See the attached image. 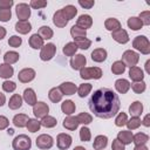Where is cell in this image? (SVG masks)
<instances>
[{"label":"cell","instance_id":"cell-32","mask_svg":"<svg viewBox=\"0 0 150 150\" xmlns=\"http://www.w3.org/2000/svg\"><path fill=\"white\" fill-rule=\"evenodd\" d=\"M61 12H62L63 16H64L68 21L71 20V19L77 14V9H76V7L73 6V5H67V6H64V7L61 9Z\"/></svg>","mask_w":150,"mask_h":150},{"label":"cell","instance_id":"cell-44","mask_svg":"<svg viewBox=\"0 0 150 150\" xmlns=\"http://www.w3.org/2000/svg\"><path fill=\"white\" fill-rule=\"evenodd\" d=\"M76 120H77L79 123H81L83 125H87V124L93 122V116L90 114H88V112H80L76 116Z\"/></svg>","mask_w":150,"mask_h":150},{"label":"cell","instance_id":"cell-18","mask_svg":"<svg viewBox=\"0 0 150 150\" xmlns=\"http://www.w3.org/2000/svg\"><path fill=\"white\" fill-rule=\"evenodd\" d=\"M130 82L125 79H118L115 81V89L120 93V94H125L129 89H130Z\"/></svg>","mask_w":150,"mask_h":150},{"label":"cell","instance_id":"cell-45","mask_svg":"<svg viewBox=\"0 0 150 150\" xmlns=\"http://www.w3.org/2000/svg\"><path fill=\"white\" fill-rule=\"evenodd\" d=\"M93 86L90 83H82L80 84V87L77 88V94L80 97H86L90 91H91Z\"/></svg>","mask_w":150,"mask_h":150},{"label":"cell","instance_id":"cell-48","mask_svg":"<svg viewBox=\"0 0 150 150\" xmlns=\"http://www.w3.org/2000/svg\"><path fill=\"white\" fill-rule=\"evenodd\" d=\"M127 121H128V116H127L125 112L122 111V112H118L117 114V116L115 118V124L117 127H123V125H125Z\"/></svg>","mask_w":150,"mask_h":150},{"label":"cell","instance_id":"cell-35","mask_svg":"<svg viewBox=\"0 0 150 150\" xmlns=\"http://www.w3.org/2000/svg\"><path fill=\"white\" fill-rule=\"evenodd\" d=\"M38 34L43 39V41L45 40H49V39H52L53 38V29L50 28V27H48V26H41L40 28H39V30H38Z\"/></svg>","mask_w":150,"mask_h":150},{"label":"cell","instance_id":"cell-64","mask_svg":"<svg viewBox=\"0 0 150 150\" xmlns=\"http://www.w3.org/2000/svg\"><path fill=\"white\" fill-rule=\"evenodd\" d=\"M74 150H86V149H84L83 146H80V145H79V146H75Z\"/></svg>","mask_w":150,"mask_h":150},{"label":"cell","instance_id":"cell-38","mask_svg":"<svg viewBox=\"0 0 150 150\" xmlns=\"http://www.w3.org/2000/svg\"><path fill=\"white\" fill-rule=\"evenodd\" d=\"M76 50H77V46L74 43V42H68L64 45L62 52L66 56H74L76 54Z\"/></svg>","mask_w":150,"mask_h":150},{"label":"cell","instance_id":"cell-59","mask_svg":"<svg viewBox=\"0 0 150 150\" xmlns=\"http://www.w3.org/2000/svg\"><path fill=\"white\" fill-rule=\"evenodd\" d=\"M142 122H143V125H145V127H150V115H149V114L145 115V117H144V120H143Z\"/></svg>","mask_w":150,"mask_h":150},{"label":"cell","instance_id":"cell-13","mask_svg":"<svg viewBox=\"0 0 150 150\" xmlns=\"http://www.w3.org/2000/svg\"><path fill=\"white\" fill-rule=\"evenodd\" d=\"M111 38L116 42L122 43V45H124V43H127L129 41V35H128L127 30L125 29H122V28H120V29H117L115 32H111Z\"/></svg>","mask_w":150,"mask_h":150},{"label":"cell","instance_id":"cell-26","mask_svg":"<svg viewBox=\"0 0 150 150\" xmlns=\"http://www.w3.org/2000/svg\"><path fill=\"white\" fill-rule=\"evenodd\" d=\"M117 139L124 145L130 144L132 142V132L130 130H122L117 134Z\"/></svg>","mask_w":150,"mask_h":150},{"label":"cell","instance_id":"cell-56","mask_svg":"<svg viewBox=\"0 0 150 150\" xmlns=\"http://www.w3.org/2000/svg\"><path fill=\"white\" fill-rule=\"evenodd\" d=\"M111 150H125V145L123 143H121L117 138L112 141V144H111Z\"/></svg>","mask_w":150,"mask_h":150},{"label":"cell","instance_id":"cell-42","mask_svg":"<svg viewBox=\"0 0 150 150\" xmlns=\"http://www.w3.org/2000/svg\"><path fill=\"white\" fill-rule=\"evenodd\" d=\"M40 123H41V125L45 127V128H54L57 122H56V118H55V117L47 115V116H45L43 118H41Z\"/></svg>","mask_w":150,"mask_h":150},{"label":"cell","instance_id":"cell-21","mask_svg":"<svg viewBox=\"0 0 150 150\" xmlns=\"http://www.w3.org/2000/svg\"><path fill=\"white\" fill-rule=\"evenodd\" d=\"M79 122H77V120H76V117L75 116H71V115H69V116H67L64 120H63V123H62V125H63V128H66V129H68V130H76L77 129V127H79Z\"/></svg>","mask_w":150,"mask_h":150},{"label":"cell","instance_id":"cell-4","mask_svg":"<svg viewBox=\"0 0 150 150\" xmlns=\"http://www.w3.org/2000/svg\"><path fill=\"white\" fill-rule=\"evenodd\" d=\"M12 146L14 150H29L32 146V141L27 135H18L13 139Z\"/></svg>","mask_w":150,"mask_h":150},{"label":"cell","instance_id":"cell-7","mask_svg":"<svg viewBox=\"0 0 150 150\" xmlns=\"http://www.w3.org/2000/svg\"><path fill=\"white\" fill-rule=\"evenodd\" d=\"M55 53H56V47L54 43L43 45V47L41 48V52H40V59L42 61H49L54 57Z\"/></svg>","mask_w":150,"mask_h":150},{"label":"cell","instance_id":"cell-37","mask_svg":"<svg viewBox=\"0 0 150 150\" xmlns=\"http://www.w3.org/2000/svg\"><path fill=\"white\" fill-rule=\"evenodd\" d=\"M70 35L71 38L75 40V39H79V38H84L87 35V30L86 29H82L80 28L79 26L74 25L71 28H70Z\"/></svg>","mask_w":150,"mask_h":150},{"label":"cell","instance_id":"cell-60","mask_svg":"<svg viewBox=\"0 0 150 150\" xmlns=\"http://www.w3.org/2000/svg\"><path fill=\"white\" fill-rule=\"evenodd\" d=\"M6 28L5 27H2V26H0V40H2L5 36H6Z\"/></svg>","mask_w":150,"mask_h":150},{"label":"cell","instance_id":"cell-19","mask_svg":"<svg viewBox=\"0 0 150 150\" xmlns=\"http://www.w3.org/2000/svg\"><path fill=\"white\" fill-rule=\"evenodd\" d=\"M143 112V104L139 101H135L129 107V114L131 117H139Z\"/></svg>","mask_w":150,"mask_h":150},{"label":"cell","instance_id":"cell-15","mask_svg":"<svg viewBox=\"0 0 150 150\" xmlns=\"http://www.w3.org/2000/svg\"><path fill=\"white\" fill-rule=\"evenodd\" d=\"M129 77H130L131 81H134V82H141V81H143V77H144L143 70H142L139 67H137V66L131 67V68L129 69Z\"/></svg>","mask_w":150,"mask_h":150},{"label":"cell","instance_id":"cell-58","mask_svg":"<svg viewBox=\"0 0 150 150\" xmlns=\"http://www.w3.org/2000/svg\"><path fill=\"white\" fill-rule=\"evenodd\" d=\"M8 125H9V121H8V118H7L6 116L0 115V130L6 129Z\"/></svg>","mask_w":150,"mask_h":150},{"label":"cell","instance_id":"cell-34","mask_svg":"<svg viewBox=\"0 0 150 150\" xmlns=\"http://www.w3.org/2000/svg\"><path fill=\"white\" fill-rule=\"evenodd\" d=\"M19 57H20L19 53L11 50V52H6V53H5V55H4V61H5V63H7V64H13V63L18 62Z\"/></svg>","mask_w":150,"mask_h":150},{"label":"cell","instance_id":"cell-31","mask_svg":"<svg viewBox=\"0 0 150 150\" xmlns=\"http://www.w3.org/2000/svg\"><path fill=\"white\" fill-rule=\"evenodd\" d=\"M75 109H76V105H75V103L71 101V100H66V101H63L62 102V104H61V110H62V112H64L66 115H71L73 112H75Z\"/></svg>","mask_w":150,"mask_h":150},{"label":"cell","instance_id":"cell-55","mask_svg":"<svg viewBox=\"0 0 150 150\" xmlns=\"http://www.w3.org/2000/svg\"><path fill=\"white\" fill-rule=\"evenodd\" d=\"M79 5L86 9H90L94 5H95V1L94 0H79Z\"/></svg>","mask_w":150,"mask_h":150},{"label":"cell","instance_id":"cell-61","mask_svg":"<svg viewBox=\"0 0 150 150\" xmlns=\"http://www.w3.org/2000/svg\"><path fill=\"white\" fill-rule=\"evenodd\" d=\"M5 103H6V96H5V94L0 93V107H2Z\"/></svg>","mask_w":150,"mask_h":150},{"label":"cell","instance_id":"cell-20","mask_svg":"<svg viewBox=\"0 0 150 150\" xmlns=\"http://www.w3.org/2000/svg\"><path fill=\"white\" fill-rule=\"evenodd\" d=\"M23 100H25V102L28 104V105H34L38 101H36V94H35V91L32 89V88H27V89H25V91H23V97H22Z\"/></svg>","mask_w":150,"mask_h":150},{"label":"cell","instance_id":"cell-25","mask_svg":"<svg viewBox=\"0 0 150 150\" xmlns=\"http://www.w3.org/2000/svg\"><path fill=\"white\" fill-rule=\"evenodd\" d=\"M29 117L26 115V114H16L14 117H13V124L18 128H23L27 125V122H28Z\"/></svg>","mask_w":150,"mask_h":150},{"label":"cell","instance_id":"cell-33","mask_svg":"<svg viewBox=\"0 0 150 150\" xmlns=\"http://www.w3.org/2000/svg\"><path fill=\"white\" fill-rule=\"evenodd\" d=\"M62 96H63V94L61 93V90L59 89V87L52 88V89L49 90V93H48V97H49V100H50L53 103L60 102V101L62 100Z\"/></svg>","mask_w":150,"mask_h":150},{"label":"cell","instance_id":"cell-2","mask_svg":"<svg viewBox=\"0 0 150 150\" xmlns=\"http://www.w3.org/2000/svg\"><path fill=\"white\" fill-rule=\"evenodd\" d=\"M132 47L144 55L150 54V41L145 35H138L132 41Z\"/></svg>","mask_w":150,"mask_h":150},{"label":"cell","instance_id":"cell-11","mask_svg":"<svg viewBox=\"0 0 150 150\" xmlns=\"http://www.w3.org/2000/svg\"><path fill=\"white\" fill-rule=\"evenodd\" d=\"M34 77H35V70L32 68H23L18 74V79L22 83H28V82L33 81Z\"/></svg>","mask_w":150,"mask_h":150},{"label":"cell","instance_id":"cell-10","mask_svg":"<svg viewBox=\"0 0 150 150\" xmlns=\"http://www.w3.org/2000/svg\"><path fill=\"white\" fill-rule=\"evenodd\" d=\"M49 112V107L45 102H36L33 105V114L36 118H43Z\"/></svg>","mask_w":150,"mask_h":150},{"label":"cell","instance_id":"cell-23","mask_svg":"<svg viewBox=\"0 0 150 150\" xmlns=\"http://www.w3.org/2000/svg\"><path fill=\"white\" fill-rule=\"evenodd\" d=\"M28 43L33 49H41L43 47V39L38 33H35L29 38Z\"/></svg>","mask_w":150,"mask_h":150},{"label":"cell","instance_id":"cell-57","mask_svg":"<svg viewBox=\"0 0 150 150\" xmlns=\"http://www.w3.org/2000/svg\"><path fill=\"white\" fill-rule=\"evenodd\" d=\"M13 0H0V8H5V9H11V7L13 6Z\"/></svg>","mask_w":150,"mask_h":150},{"label":"cell","instance_id":"cell-1","mask_svg":"<svg viewBox=\"0 0 150 150\" xmlns=\"http://www.w3.org/2000/svg\"><path fill=\"white\" fill-rule=\"evenodd\" d=\"M88 105L96 117L108 120L118 114L121 101L118 95L109 88H100L91 94Z\"/></svg>","mask_w":150,"mask_h":150},{"label":"cell","instance_id":"cell-39","mask_svg":"<svg viewBox=\"0 0 150 150\" xmlns=\"http://www.w3.org/2000/svg\"><path fill=\"white\" fill-rule=\"evenodd\" d=\"M26 127H27L28 131H30V132H36V131L40 130L41 123H40V121H39L38 118H29Z\"/></svg>","mask_w":150,"mask_h":150},{"label":"cell","instance_id":"cell-46","mask_svg":"<svg viewBox=\"0 0 150 150\" xmlns=\"http://www.w3.org/2000/svg\"><path fill=\"white\" fill-rule=\"evenodd\" d=\"M141 118L139 117H131L130 120H128L127 121V127H128V129L129 130H135V129H137L139 125H141Z\"/></svg>","mask_w":150,"mask_h":150},{"label":"cell","instance_id":"cell-5","mask_svg":"<svg viewBox=\"0 0 150 150\" xmlns=\"http://www.w3.org/2000/svg\"><path fill=\"white\" fill-rule=\"evenodd\" d=\"M124 64H125V67H135L137 63H138V61H139V55L136 53V52H134V50H131V49H129V50H125L123 54H122V60H121Z\"/></svg>","mask_w":150,"mask_h":150},{"label":"cell","instance_id":"cell-51","mask_svg":"<svg viewBox=\"0 0 150 150\" xmlns=\"http://www.w3.org/2000/svg\"><path fill=\"white\" fill-rule=\"evenodd\" d=\"M2 89H4V91H6V93H13V91L16 89V84H15V82H13V81L6 80V81H4V83H2Z\"/></svg>","mask_w":150,"mask_h":150},{"label":"cell","instance_id":"cell-28","mask_svg":"<svg viewBox=\"0 0 150 150\" xmlns=\"http://www.w3.org/2000/svg\"><path fill=\"white\" fill-rule=\"evenodd\" d=\"M14 74V69L11 64L1 63L0 64V77L1 79H9Z\"/></svg>","mask_w":150,"mask_h":150},{"label":"cell","instance_id":"cell-22","mask_svg":"<svg viewBox=\"0 0 150 150\" xmlns=\"http://www.w3.org/2000/svg\"><path fill=\"white\" fill-rule=\"evenodd\" d=\"M108 144V137L103 136V135H98L95 137L94 143H93V148L94 150H103Z\"/></svg>","mask_w":150,"mask_h":150},{"label":"cell","instance_id":"cell-36","mask_svg":"<svg viewBox=\"0 0 150 150\" xmlns=\"http://www.w3.org/2000/svg\"><path fill=\"white\" fill-rule=\"evenodd\" d=\"M149 141V136L144 132H137L136 135H132V142L135 145H144Z\"/></svg>","mask_w":150,"mask_h":150},{"label":"cell","instance_id":"cell-40","mask_svg":"<svg viewBox=\"0 0 150 150\" xmlns=\"http://www.w3.org/2000/svg\"><path fill=\"white\" fill-rule=\"evenodd\" d=\"M128 27L130 28V29H132V30H138V29H141L142 28V22H141V20L137 18V16H131V18H129L128 19Z\"/></svg>","mask_w":150,"mask_h":150},{"label":"cell","instance_id":"cell-62","mask_svg":"<svg viewBox=\"0 0 150 150\" xmlns=\"http://www.w3.org/2000/svg\"><path fill=\"white\" fill-rule=\"evenodd\" d=\"M134 150H149V149H148V146L144 144V145H135Z\"/></svg>","mask_w":150,"mask_h":150},{"label":"cell","instance_id":"cell-30","mask_svg":"<svg viewBox=\"0 0 150 150\" xmlns=\"http://www.w3.org/2000/svg\"><path fill=\"white\" fill-rule=\"evenodd\" d=\"M21 105H22V97H21L19 94H13V95L11 96V98H9V102H8L9 109L16 110V109H19Z\"/></svg>","mask_w":150,"mask_h":150},{"label":"cell","instance_id":"cell-27","mask_svg":"<svg viewBox=\"0 0 150 150\" xmlns=\"http://www.w3.org/2000/svg\"><path fill=\"white\" fill-rule=\"evenodd\" d=\"M15 30L20 34H27L32 30V25L29 21H18L15 23Z\"/></svg>","mask_w":150,"mask_h":150},{"label":"cell","instance_id":"cell-29","mask_svg":"<svg viewBox=\"0 0 150 150\" xmlns=\"http://www.w3.org/2000/svg\"><path fill=\"white\" fill-rule=\"evenodd\" d=\"M104 27H105V29H108L110 32H115L121 28V22L115 18H108L104 21Z\"/></svg>","mask_w":150,"mask_h":150},{"label":"cell","instance_id":"cell-52","mask_svg":"<svg viewBox=\"0 0 150 150\" xmlns=\"http://www.w3.org/2000/svg\"><path fill=\"white\" fill-rule=\"evenodd\" d=\"M11 18H12V12H11V9L0 8V21L7 22V21L11 20Z\"/></svg>","mask_w":150,"mask_h":150},{"label":"cell","instance_id":"cell-17","mask_svg":"<svg viewBox=\"0 0 150 150\" xmlns=\"http://www.w3.org/2000/svg\"><path fill=\"white\" fill-rule=\"evenodd\" d=\"M53 22H54V25H55L56 27L63 28V27L67 26L68 20L63 16V14H62V12H61V9H60V11H56V12L54 13V15H53Z\"/></svg>","mask_w":150,"mask_h":150},{"label":"cell","instance_id":"cell-24","mask_svg":"<svg viewBox=\"0 0 150 150\" xmlns=\"http://www.w3.org/2000/svg\"><path fill=\"white\" fill-rule=\"evenodd\" d=\"M107 59V50L103 48H96L91 52V60L95 62H103Z\"/></svg>","mask_w":150,"mask_h":150},{"label":"cell","instance_id":"cell-14","mask_svg":"<svg viewBox=\"0 0 150 150\" xmlns=\"http://www.w3.org/2000/svg\"><path fill=\"white\" fill-rule=\"evenodd\" d=\"M91 25H93V19L88 14H82L76 20V26H79L80 28L86 29V30H87V28H90Z\"/></svg>","mask_w":150,"mask_h":150},{"label":"cell","instance_id":"cell-12","mask_svg":"<svg viewBox=\"0 0 150 150\" xmlns=\"http://www.w3.org/2000/svg\"><path fill=\"white\" fill-rule=\"evenodd\" d=\"M70 67L75 70H81L82 68H84L86 63H87V59L84 55L82 54H75V56L71 57L70 60Z\"/></svg>","mask_w":150,"mask_h":150},{"label":"cell","instance_id":"cell-41","mask_svg":"<svg viewBox=\"0 0 150 150\" xmlns=\"http://www.w3.org/2000/svg\"><path fill=\"white\" fill-rule=\"evenodd\" d=\"M111 71L115 75H121L125 71V64L120 60V61H115L111 66Z\"/></svg>","mask_w":150,"mask_h":150},{"label":"cell","instance_id":"cell-6","mask_svg":"<svg viewBox=\"0 0 150 150\" xmlns=\"http://www.w3.org/2000/svg\"><path fill=\"white\" fill-rule=\"evenodd\" d=\"M15 13L19 21H28L30 16V7L27 4H18L15 7Z\"/></svg>","mask_w":150,"mask_h":150},{"label":"cell","instance_id":"cell-50","mask_svg":"<svg viewBox=\"0 0 150 150\" xmlns=\"http://www.w3.org/2000/svg\"><path fill=\"white\" fill-rule=\"evenodd\" d=\"M21 43H22V39H21L20 36H18V35H12V36L8 39V45H9L11 47H13V48L20 47Z\"/></svg>","mask_w":150,"mask_h":150},{"label":"cell","instance_id":"cell-63","mask_svg":"<svg viewBox=\"0 0 150 150\" xmlns=\"http://www.w3.org/2000/svg\"><path fill=\"white\" fill-rule=\"evenodd\" d=\"M145 70H146L148 74H150V60H148L145 62Z\"/></svg>","mask_w":150,"mask_h":150},{"label":"cell","instance_id":"cell-53","mask_svg":"<svg viewBox=\"0 0 150 150\" xmlns=\"http://www.w3.org/2000/svg\"><path fill=\"white\" fill-rule=\"evenodd\" d=\"M138 19L141 20L142 25H145V26H149L150 25V11H144L139 14Z\"/></svg>","mask_w":150,"mask_h":150},{"label":"cell","instance_id":"cell-16","mask_svg":"<svg viewBox=\"0 0 150 150\" xmlns=\"http://www.w3.org/2000/svg\"><path fill=\"white\" fill-rule=\"evenodd\" d=\"M59 89L63 95H74L77 91V87L73 82H63L60 84Z\"/></svg>","mask_w":150,"mask_h":150},{"label":"cell","instance_id":"cell-47","mask_svg":"<svg viewBox=\"0 0 150 150\" xmlns=\"http://www.w3.org/2000/svg\"><path fill=\"white\" fill-rule=\"evenodd\" d=\"M91 138V132L87 127H82L80 129V139L82 142H88Z\"/></svg>","mask_w":150,"mask_h":150},{"label":"cell","instance_id":"cell-3","mask_svg":"<svg viewBox=\"0 0 150 150\" xmlns=\"http://www.w3.org/2000/svg\"><path fill=\"white\" fill-rule=\"evenodd\" d=\"M103 75L102 69L98 67H84L80 70V76L83 80H98Z\"/></svg>","mask_w":150,"mask_h":150},{"label":"cell","instance_id":"cell-54","mask_svg":"<svg viewBox=\"0 0 150 150\" xmlns=\"http://www.w3.org/2000/svg\"><path fill=\"white\" fill-rule=\"evenodd\" d=\"M46 6H47V1H45V0H32L29 4V7H32L34 9H40Z\"/></svg>","mask_w":150,"mask_h":150},{"label":"cell","instance_id":"cell-49","mask_svg":"<svg viewBox=\"0 0 150 150\" xmlns=\"http://www.w3.org/2000/svg\"><path fill=\"white\" fill-rule=\"evenodd\" d=\"M130 87L132 88V90H134L136 94H142V93L145 90L146 84H145L144 81H141V82H135V83H132V86H130Z\"/></svg>","mask_w":150,"mask_h":150},{"label":"cell","instance_id":"cell-9","mask_svg":"<svg viewBox=\"0 0 150 150\" xmlns=\"http://www.w3.org/2000/svg\"><path fill=\"white\" fill-rule=\"evenodd\" d=\"M71 142H73L71 136L68 134H64V132L59 134L56 137V144L60 150H67L71 145Z\"/></svg>","mask_w":150,"mask_h":150},{"label":"cell","instance_id":"cell-8","mask_svg":"<svg viewBox=\"0 0 150 150\" xmlns=\"http://www.w3.org/2000/svg\"><path fill=\"white\" fill-rule=\"evenodd\" d=\"M54 144V139L50 135H47V134H42L40 136H38L36 138V146L39 149H42V150H47V149H50Z\"/></svg>","mask_w":150,"mask_h":150},{"label":"cell","instance_id":"cell-43","mask_svg":"<svg viewBox=\"0 0 150 150\" xmlns=\"http://www.w3.org/2000/svg\"><path fill=\"white\" fill-rule=\"evenodd\" d=\"M74 43L77 46V48H81V49H88V48L91 46V41H90L89 39H87L86 36H84V38L75 39V40H74Z\"/></svg>","mask_w":150,"mask_h":150}]
</instances>
